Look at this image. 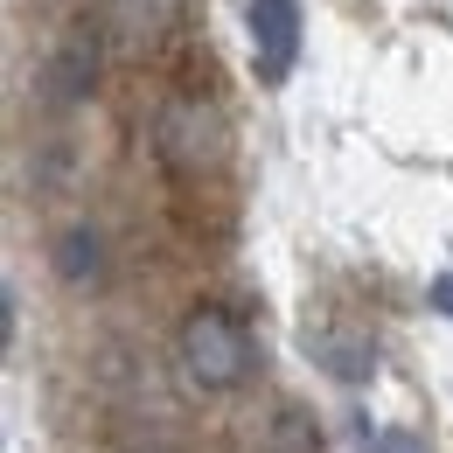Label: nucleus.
<instances>
[{
  "label": "nucleus",
  "mask_w": 453,
  "mask_h": 453,
  "mask_svg": "<svg viewBox=\"0 0 453 453\" xmlns=\"http://www.w3.org/2000/svg\"><path fill=\"white\" fill-rule=\"evenodd\" d=\"M356 440H363V453H426L418 433H404V426H370V418H356Z\"/></svg>",
  "instance_id": "obj_9"
},
{
  "label": "nucleus",
  "mask_w": 453,
  "mask_h": 453,
  "mask_svg": "<svg viewBox=\"0 0 453 453\" xmlns=\"http://www.w3.org/2000/svg\"><path fill=\"white\" fill-rule=\"evenodd\" d=\"M433 307L453 321V273H440V280H433Z\"/></svg>",
  "instance_id": "obj_10"
},
{
  "label": "nucleus",
  "mask_w": 453,
  "mask_h": 453,
  "mask_svg": "<svg viewBox=\"0 0 453 453\" xmlns=\"http://www.w3.org/2000/svg\"><path fill=\"white\" fill-rule=\"evenodd\" d=\"M154 161L174 174V181H203L210 168H224V112L210 91H168L161 112H154Z\"/></svg>",
  "instance_id": "obj_2"
},
{
  "label": "nucleus",
  "mask_w": 453,
  "mask_h": 453,
  "mask_svg": "<svg viewBox=\"0 0 453 453\" xmlns=\"http://www.w3.org/2000/svg\"><path fill=\"white\" fill-rule=\"evenodd\" d=\"M251 14V50H258V77L286 84V70L300 57V0H244Z\"/></svg>",
  "instance_id": "obj_4"
},
{
  "label": "nucleus",
  "mask_w": 453,
  "mask_h": 453,
  "mask_svg": "<svg viewBox=\"0 0 453 453\" xmlns=\"http://www.w3.org/2000/svg\"><path fill=\"white\" fill-rule=\"evenodd\" d=\"M273 453H321V433L300 404H280L273 411Z\"/></svg>",
  "instance_id": "obj_8"
},
{
  "label": "nucleus",
  "mask_w": 453,
  "mask_h": 453,
  "mask_svg": "<svg viewBox=\"0 0 453 453\" xmlns=\"http://www.w3.org/2000/svg\"><path fill=\"white\" fill-rule=\"evenodd\" d=\"M174 356H181V377L196 391L224 397V391H244L258 377V342L244 328V314L224 307V300H196L174 328Z\"/></svg>",
  "instance_id": "obj_1"
},
{
  "label": "nucleus",
  "mask_w": 453,
  "mask_h": 453,
  "mask_svg": "<svg viewBox=\"0 0 453 453\" xmlns=\"http://www.w3.org/2000/svg\"><path fill=\"white\" fill-rule=\"evenodd\" d=\"M307 349H314V363H328L342 384H363L370 370H377V349L370 335H356L349 321H307Z\"/></svg>",
  "instance_id": "obj_5"
},
{
  "label": "nucleus",
  "mask_w": 453,
  "mask_h": 453,
  "mask_svg": "<svg viewBox=\"0 0 453 453\" xmlns=\"http://www.w3.org/2000/svg\"><path fill=\"white\" fill-rule=\"evenodd\" d=\"M98 70H105V28L84 14V21H70V28L57 35V50H50V63H42V105H50V112L91 105Z\"/></svg>",
  "instance_id": "obj_3"
},
{
  "label": "nucleus",
  "mask_w": 453,
  "mask_h": 453,
  "mask_svg": "<svg viewBox=\"0 0 453 453\" xmlns=\"http://www.w3.org/2000/svg\"><path fill=\"white\" fill-rule=\"evenodd\" d=\"M98 273H105V237L91 224H70L57 237V280L63 286H98Z\"/></svg>",
  "instance_id": "obj_7"
},
{
  "label": "nucleus",
  "mask_w": 453,
  "mask_h": 453,
  "mask_svg": "<svg viewBox=\"0 0 453 453\" xmlns=\"http://www.w3.org/2000/svg\"><path fill=\"white\" fill-rule=\"evenodd\" d=\"M105 21L126 50H154L181 28V0H105Z\"/></svg>",
  "instance_id": "obj_6"
}]
</instances>
